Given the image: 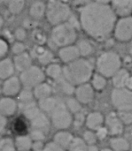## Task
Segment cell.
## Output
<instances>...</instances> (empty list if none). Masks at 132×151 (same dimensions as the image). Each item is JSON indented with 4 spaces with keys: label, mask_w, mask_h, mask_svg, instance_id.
Returning a JSON list of instances; mask_svg holds the SVG:
<instances>
[{
    "label": "cell",
    "mask_w": 132,
    "mask_h": 151,
    "mask_svg": "<svg viewBox=\"0 0 132 151\" xmlns=\"http://www.w3.org/2000/svg\"><path fill=\"white\" fill-rule=\"evenodd\" d=\"M110 4L106 2H90L80 11V25L91 37L101 41L107 39L117 21Z\"/></svg>",
    "instance_id": "1"
},
{
    "label": "cell",
    "mask_w": 132,
    "mask_h": 151,
    "mask_svg": "<svg viewBox=\"0 0 132 151\" xmlns=\"http://www.w3.org/2000/svg\"><path fill=\"white\" fill-rule=\"evenodd\" d=\"M64 79L72 85L87 83L93 75V67L91 62L85 58H78L67 64L64 69Z\"/></svg>",
    "instance_id": "2"
},
{
    "label": "cell",
    "mask_w": 132,
    "mask_h": 151,
    "mask_svg": "<svg viewBox=\"0 0 132 151\" xmlns=\"http://www.w3.org/2000/svg\"><path fill=\"white\" fill-rule=\"evenodd\" d=\"M96 66L100 75L105 78L113 77L122 68L120 55L115 51H106L98 58Z\"/></svg>",
    "instance_id": "3"
},
{
    "label": "cell",
    "mask_w": 132,
    "mask_h": 151,
    "mask_svg": "<svg viewBox=\"0 0 132 151\" xmlns=\"http://www.w3.org/2000/svg\"><path fill=\"white\" fill-rule=\"evenodd\" d=\"M51 38L52 42L60 48L73 45L77 38L76 29L69 22L61 23L54 27Z\"/></svg>",
    "instance_id": "4"
},
{
    "label": "cell",
    "mask_w": 132,
    "mask_h": 151,
    "mask_svg": "<svg viewBox=\"0 0 132 151\" xmlns=\"http://www.w3.org/2000/svg\"><path fill=\"white\" fill-rule=\"evenodd\" d=\"M45 12L48 21L54 26L66 22L71 17V9L69 5L60 1L49 2Z\"/></svg>",
    "instance_id": "5"
},
{
    "label": "cell",
    "mask_w": 132,
    "mask_h": 151,
    "mask_svg": "<svg viewBox=\"0 0 132 151\" xmlns=\"http://www.w3.org/2000/svg\"><path fill=\"white\" fill-rule=\"evenodd\" d=\"M73 119L71 112L64 103H58L51 112V122L53 126L60 130L68 128L72 124Z\"/></svg>",
    "instance_id": "6"
},
{
    "label": "cell",
    "mask_w": 132,
    "mask_h": 151,
    "mask_svg": "<svg viewBox=\"0 0 132 151\" xmlns=\"http://www.w3.org/2000/svg\"><path fill=\"white\" fill-rule=\"evenodd\" d=\"M113 105L118 111H132V91L127 88H115L111 94Z\"/></svg>",
    "instance_id": "7"
},
{
    "label": "cell",
    "mask_w": 132,
    "mask_h": 151,
    "mask_svg": "<svg viewBox=\"0 0 132 151\" xmlns=\"http://www.w3.org/2000/svg\"><path fill=\"white\" fill-rule=\"evenodd\" d=\"M44 80V72L36 65H31L27 70L21 72L20 74V83L24 85L26 88H35L37 85L41 84Z\"/></svg>",
    "instance_id": "8"
},
{
    "label": "cell",
    "mask_w": 132,
    "mask_h": 151,
    "mask_svg": "<svg viewBox=\"0 0 132 151\" xmlns=\"http://www.w3.org/2000/svg\"><path fill=\"white\" fill-rule=\"evenodd\" d=\"M114 34L116 40L122 42L132 40V16L120 18L115 26Z\"/></svg>",
    "instance_id": "9"
},
{
    "label": "cell",
    "mask_w": 132,
    "mask_h": 151,
    "mask_svg": "<svg viewBox=\"0 0 132 151\" xmlns=\"http://www.w3.org/2000/svg\"><path fill=\"white\" fill-rule=\"evenodd\" d=\"M106 125L107 129L108 131V134H110L113 136L117 137L118 135L122 134L123 132L124 125L119 119L117 113L111 112L107 115L106 119Z\"/></svg>",
    "instance_id": "10"
},
{
    "label": "cell",
    "mask_w": 132,
    "mask_h": 151,
    "mask_svg": "<svg viewBox=\"0 0 132 151\" xmlns=\"http://www.w3.org/2000/svg\"><path fill=\"white\" fill-rule=\"evenodd\" d=\"M75 99L81 104H90L94 98V89L91 87V85L88 83L79 85L75 88Z\"/></svg>",
    "instance_id": "11"
},
{
    "label": "cell",
    "mask_w": 132,
    "mask_h": 151,
    "mask_svg": "<svg viewBox=\"0 0 132 151\" xmlns=\"http://www.w3.org/2000/svg\"><path fill=\"white\" fill-rule=\"evenodd\" d=\"M115 14L120 18L131 16L132 0H123V1H113L110 4Z\"/></svg>",
    "instance_id": "12"
},
{
    "label": "cell",
    "mask_w": 132,
    "mask_h": 151,
    "mask_svg": "<svg viewBox=\"0 0 132 151\" xmlns=\"http://www.w3.org/2000/svg\"><path fill=\"white\" fill-rule=\"evenodd\" d=\"M59 55L60 59L67 64L78 59L80 57V53L77 49V46L75 45H69L67 47L60 48L59 51Z\"/></svg>",
    "instance_id": "13"
},
{
    "label": "cell",
    "mask_w": 132,
    "mask_h": 151,
    "mask_svg": "<svg viewBox=\"0 0 132 151\" xmlns=\"http://www.w3.org/2000/svg\"><path fill=\"white\" fill-rule=\"evenodd\" d=\"M29 121L31 123L33 129L40 130L44 133L49 129V126H50L49 119L42 111L36 113L32 119H30Z\"/></svg>",
    "instance_id": "14"
},
{
    "label": "cell",
    "mask_w": 132,
    "mask_h": 151,
    "mask_svg": "<svg viewBox=\"0 0 132 151\" xmlns=\"http://www.w3.org/2000/svg\"><path fill=\"white\" fill-rule=\"evenodd\" d=\"M20 81L17 77L8 78L3 85V92L8 97L17 95L20 90Z\"/></svg>",
    "instance_id": "15"
},
{
    "label": "cell",
    "mask_w": 132,
    "mask_h": 151,
    "mask_svg": "<svg viewBox=\"0 0 132 151\" xmlns=\"http://www.w3.org/2000/svg\"><path fill=\"white\" fill-rule=\"evenodd\" d=\"M104 124V117L100 112L94 111L90 113L86 118V126L90 130L97 131L102 127Z\"/></svg>",
    "instance_id": "16"
},
{
    "label": "cell",
    "mask_w": 132,
    "mask_h": 151,
    "mask_svg": "<svg viewBox=\"0 0 132 151\" xmlns=\"http://www.w3.org/2000/svg\"><path fill=\"white\" fill-rule=\"evenodd\" d=\"M73 139L74 137L70 133L66 132V131H60L55 134L53 142L56 145H58L59 148H61L62 150H65V149L69 148Z\"/></svg>",
    "instance_id": "17"
},
{
    "label": "cell",
    "mask_w": 132,
    "mask_h": 151,
    "mask_svg": "<svg viewBox=\"0 0 132 151\" xmlns=\"http://www.w3.org/2000/svg\"><path fill=\"white\" fill-rule=\"evenodd\" d=\"M17 108L16 102L10 97L0 99V113L4 116H12Z\"/></svg>",
    "instance_id": "18"
},
{
    "label": "cell",
    "mask_w": 132,
    "mask_h": 151,
    "mask_svg": "<svg viewBox=\"0 0 132 151\" xmlns=\"http://www.w3.org/2000/svg\"><path fill=\"white\" fill-rule=\"evenodd\" d=\"M31 62L32 61H31L30 56L28 53L24 52L22 54L16 55V57L14 58L13 65L17 70L23 72L31 66Z\"/></svg>",
    "instance_id": "19"
},
{
    "label": "cell",
    "mask_w": 132,
    "mask_h": 151,
    "mask_svg": "<svg viewBox=\"0 0 132 151\" xmlns=\"http://www.w3.org/2000/svg\"><path fill=\"white\" fill-rule=\"evenodd\" d=\"M131 76L130 73L123 68H121L112 78L115 88H123L126 86L127 81Z\"/></svg>",
    "instance_id": "20"
},
{
    "label": "cell",
    "mask_w": 132,
    "mask_h": 151,
    "mask_svg": "<svg viewBox=\"0 0 132 151\" xmlns=\"http://www.w3.org/2000/svg\"><path fill=\"white\" fill-rule=\"evenodd\" d=\"M14 72V65L11 59L5 58L0 61V79H8L12 77Z\"/></svg>",
    "instance_id": "21"
},
{
    "label": "cell",
    "mask_w": 132,
    "mask_h": 151,
    "mask_svg": "<svg viewBox=\"0 0 132 151\" xmlns=\"http://www.w3.org/2000/svg\"><path fill=\"white\" fill-rule=\"evenodd\" d=\"M51 88L47 83L42 82L41 84L37 85L36 87L34 88L33 95L36 98H37L39 100L49 97L51 96Z\"/></svg>",
    "instance_id": "22"
},
{
    "label": "cell",
    "mask_w": 132,
    "mask_h": 151,
    "mask_svg": "<svg viewBox=\"0 0 132 151\" xmlns=\"http://www.w3.org/2000/svg\"><path fill=\"white\" fill-rule=\"evenodd\" d=\"M111 150L113 151H128L130 150L129 142L123 137H114L110 141Z\"/></svg>",
    "instance_id": "23"
},
{
    "label": "cell",
    "mask_w": 132,
    "mask_h": 151,
    "mask_svg": "<svg viewBox=\"0 0 132 151\" xmlns=\"http://www.w3.org/2000/svg\"><path fill=\"white\" fill-rule=\"evenodd\" d=\"M46 12V5L40 1L35 2L31 4L29 9L30 16L34 19H41Z\"/></svg>",
    "instance_id": "24"
},
{
    "label": "cell",
    "mask_w": 132,
    "mask_h": 151,
    "mask_svg": "<svg viewBox=\"0 0 132 151\" xmlns=\"http://www.w3.org/2000/svg\"><path fill=\"white\" fill-rule=\"evenodd\" d=\"M32 140L29 136H19L15 140V148L19 151H29L32 148Z\"/></svg>",
    "instance_id": "25"
},
{
    "label": "cell",
    "mask_w": 132,
    "mask_h": 151,
    "mask_svg": "<svg viewBox=\"0 0 132 151\" xmlns=\"http://www.w3.org/2000/svg\"><path fill=\"white\" fill-rule=\"evenodd\" d=\"M36 57L38 58V61L42 64H50L53 59V54L45 49L37 48L36 50Z\"/></svg>",
    "instance_id": "26"
},
{
    "label": "cell",
    "mask_w": 132,
    "mask_h": 151,
    "mask_svg": "<svg viewBox=\"0 0 132 151\" xmlns=\"http://www.w3.org/2000/svg\"><path fill=\"white\" fill-rule=\"evenodd\" d=\"M58 102L53 97H47L42 100H39V109L45 112H52V111L55 109Z\"/></svg>",
    "instance_id": "27"
},
{
    "label": "cell",
    "mask_w": 132,
    "mask_h": 151,
    "mask_svg": "<svg viewBox=\"0 0 132 151\" xmlns=\"http://www.w3.org/2000/svg\"><path fill=\"white\" fill-rule=\"evenodd\" d=\"M92 80H91V87L93 88V89L96 90H103L106 86H107V79L100 75L99 73H96L94 75H92Z\"/></svg>",
    "instance_id": "28"
},
{
    "label": "cell",
    "mask_w": 132,
    "mask_h": 151,
    "mask_svg": "<svg viewBox=\"0 0 132 151\" xmlns=\"http://www.w3.org/2000/svg\"><path fill=\"white\" fill-rule=\"evenodd\" d=\"M77 49L79 50L80 56H83V57H87V56L91 55L93 51L92 44L87 40L80 41V42L77 45Z\"/></svg>",
    "instance_id": "29"
},
{
    "label": "cell",
    "mask_w": 132,
    "mask_h": 151,
    "mask_svg": "<svg viewBox=\"0 0 132 151\" xmlns=\"http://www.w3.org/2000/svg\"><path fill=\"white\" fill-rule=\"evenodd\" d=\"M46 73L52 79H60L63 73V69L58 64H51L46 69Z\"/></svg>",
    "instance_id": "30"
},
{
    "label": "cell",
    "mask_w": 132,
    "mask_h": 151,
    "mask_svg": "<svg viewBox=\"0 0 132 151\" xmlns=\"http://www.w3.org/2000/svg\"><path fill=\"white\" fill-rule=\"evenodd\" d=\"M69 151H87V144L81 138H74L69 148Z\"/></svg>",
    "instance_id": "31"
},
{
    "label": "cell",
    "mask_w": 132,
    "mask_h": 151,
    "mask_svg": "<svg viewBox=\"0 0 132 151\" xmlns=\"http://www.w3.org/2000/svg\"><path fill=\"white\" fill-rule=\"evenodd\" d=\"M65 104L67 108L68 109V111L73 113H78L82 108L81 104L75 98H68Z\"/></svg>",
    "instance_id": "32"
},
{
    "label": "cell",
    "mask_w": 132,
    "mask_h": 151,
    "mask_svg": "<svg viewBox=\"0 0 132 151\" xmlns=\"http://www.w3.org/2000/svg\"><path fill=\"white\" fill-rule=\"evenodd\" d=\"M33 97H34L33 92H31L29 88H25L20 93V96H19V99L21 104H27L32 103Z\"/></svg>",
    "instance_id": "33"
},
{
    "label": "cell",
    "mask_w": 132,
    "mask_h": 151,
    "mask_svg": "<svg viewBox=\"0 0 132 151\" xmlns=\"http://www.w3.org/2000/svg\"><path fill=\"white\" fill-rule=\"evenodd\" d=\"M24 6H25L24 1H12L8 4V9L12 13L18 14L23 10Z\"/></svg>",
    "instance_id": "34"
},
{
    "label": "cell",
    "mask_w": 132,
    "mask_h": 151,
    "mask_svg": "<svg viewBox=\"0 0 132 151\" xmlns=\"http://www.w3.org/2000/svg\"><path fill=\"white\" fill-rule=\"evenodd\" d=\"M0 151H16L13 142L9 138L0 140Z\"/></svg>",
    "instance_id": "35"
},
{
    "label": "cell",
    "mask_w": 132,
    "mask_h": 151,
    "mask_svg": "<svg viewBox=\"0 0 132 151\" xmlns=\"http://www.w3.org/2000/svg\"><path fill=\"white\" fill-rule=\"evenodd\" d=\"M59 85L60 88L62 89V91L67 94V95H72L73 93H75V87L74 85H72L70 82H68L67 81H66L64 78L63 79H59Z\"/></svg>",
    "instance_id": "36"
},
{
    "label": "cell",
    "mask_w": 132,
    "mask_h": 151,
    "mask_svg": "<svg viewBox=\"0 0 132 151\" xmlns=\"http://www.w3.org/2000/svg\"><path fill=\"white\" fill-rule=\"evenodd\" d=\"M119 119L123 122V125H131L132 124V111H118L117 113Z\"/></svg>",
    "instance_id": "37"
},
{
    "label": "cell",
    "mask_w": 132,
    "mask_h": 151,
    "mask_svg": "<svg viewBox=\"0 0 132 151\" xmlns=\"http://www.w3.org/2000/svg\"><path fill=\"white\" fill-rule=\"evenodd\" d=\"M83 141L86 144L89 145H95L97 142V136L96 134H94L92 131H86L83 134Z\"/></svg>",
    "instance_id": "38"
},
{
    "label": "cell",
    "mask_w": 132,
    "mask_h": 151,
    "mask_svg": "<svg viewBox=\"0 0 132 151\" xmlns=\"http://www.w3.org/2000/svg\"><path fill=\"white\" fill-rule=\"evenodd\" d=\"M32 141H35V142H43L44 139H45V133L43 132V131H40V130H36V129H33L31 131V134H30V136Z\"/></svg>",
    "instance_id": "39"
},
{
    "label": "cell",
    "mask_w": 132,
    "mask_h": 151,
    "mask_svg": "<svg viewBox=\"0 0 132 151\" xmlns=\"http://www.w3.org/2000/svg\"><path fill=\"white\" fill-rule=\"evenodd\" d=\"M25 45L22 42H16L12 46V51L16 55H20L25 52Z\"/></svg>",
    "instance_id": "40"
},
{
    "label": "cell",
    "mask_w": 132,
    "mask_h": 151,
    "mask_svg": "<svg viewBox=\"0 0 132 151\" xmlns=\"http://www.w3.org/2000/svg\"><path fill=\"white\" fill-rule=\"evenodd\" d=\"M14 35H15V38L18 39L19 41H22L26 38V35H27V33H26V30L22 27H19L15 30L14 32Z\"/></svg>",
    "instance_id": "41"
},
{
    "label": "cell",
    "mask_w": 132,
    "mask_h": 151,
    "mask_svg": "<svg viewBox=\"0 0 132 151\" xmlns=\"http://www.w3.org/2000/svg\"><path fill=\"white\" fill-rule=\"evenodd\" d=\"M108 134V131L106 127H100L99 129L97 130V133H96V136H97V139H99V140H104L107 138Z\"/></svg>",
    "instance_id": "42"
},
{
    "label": "cell",
    "mask_w": 132,
    "mask_h": 151,
    "mask_svg": "<svg viewBox=\"0 0 132 151\" xmlns=\"http://www.w3.org/2000/svg\"><path fill=\"white\" fill-rule=\"evenodd\" d=\"M42 151H63V150L59 148L58 145H56L54 142H51V143H48L46 146H44V148Z\"/></svg>",
    "instance_id": "43"
},
{
    "label": "cell",
    "mask_w": 132,
    "mask_h": 151,
    "mask_svg": "<svg viewBox=\"0 0 132 151\" xmlns=\"http://www.w3.org/2000/svg\"><path fill=\"white\" fill-rule=\"evenodd\" d=\"M7 50H8V46H7V43L0 39V57H3L5 55V53L7 52Z\"/></svg>",
    "instance_id": "44"
},
{
    "label": "cell",
    "mask_w": 132,
    "mask_h": 151,
    "mask_svg": "<svg viewBox=\"0 0 132 151\" xmlns=\"http://www.w3.org/2000/svg\"><path fill=\"white\" fill-rule=\"evenodd\" d=\"M44 148V146L43 142H35L32 144V149L34 150V151H42Z\"/></svg>",
    "instance_id": "45"
},
{
    "label": "cell",
    "mask_w": 132,
    "mask_h": 151,
    "mask_svg": "<svg viewBox=\"0 0 132 151\" xmlns=\"http://www.w3.org/2000/svg\"><path fill=\"white\" fill-rule=\"evenodd\" d=\"M6 126V119L4 115L0 113V133H2Z\"/></svg>",
    "instance_id": "46"
},
{
    "label": "cell",
    "mask_w": 132,
    "mask_h": 151,
    "mask_svg": "<svg viewBox=\"0 0 132 151\" xmlns=\"http://www.w3.org/2000/svg\"><path fill=\"white\" fill-rule=\"evenodd\" d=\"M125 88H127L130 91H132V75L129 77L127 83H126V86H125Z\"/></svg>",
    "instance_id": "47"
},
{
    "label": "cell",
    "mask_w": 132,
    "mask_h": 151,
    "mask_svg": "<svg viewBox=\"0 0 132 151\" xmlns=\"http://www.w3.org/2000/svg\"><path fill=\"white\" fill-rule=\"evenodd\" d=\"M87 151H99V149L96 145H89L87 146Z\"/></svg>",
    "instance_id": "48"
},
{
    "label": "cell",
    "mask_w": 132,
    "mask_h": 151,
    "mask_svg": "<svg viewBox=\"0 0 132 151\" xmlns=\"http://www.w3.org/2000/svg\"><path fill=\"white\" fill-rule=\"evenodd\" d=\"M101 151H113L111 149H104V150H102Z\"/></svg>",
    "instance_id": "49"
},
{
    "label": "cell",
    "mask_w": 132,
    "mask_h": 151,
    "mask_svg": "<svg viewBox=\"0 0 132 151\" xmlns=\"http://www.w3.org/2000/svg\"><path fill=\"white\" fill-rule=\"evenodd\" d=\"M2 24H3V19H2V17L0 16V26H2Z\"/></svg>",
    "instance_id": "50"
},
{
    "label": "cell",
    "mask_w": 132,
    "mask_h": 151,
    "mask_svg": "<svg viewBox=\"0 0 132 151\" xmlns=\"http://www.w3.org/2000/svg\"><path fill=\"white\" fill-rule=\"evenodd\" d=\"M131 50H132V40L131 41Z\"/></svg>",
    "instance_id": "51"
}]
</instances>
